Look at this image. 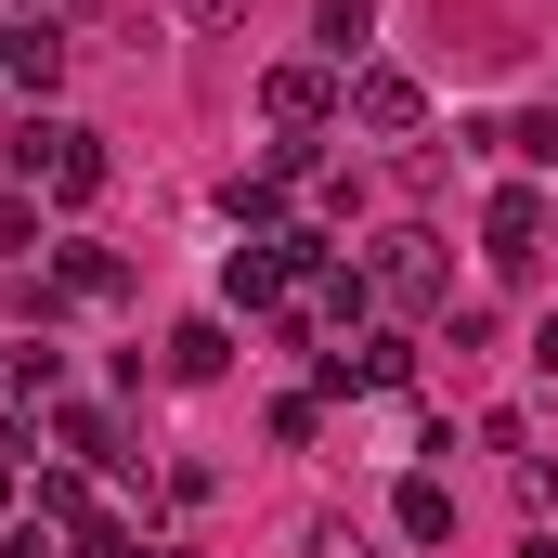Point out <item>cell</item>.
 I'll return each instance as SVG.
<instances>
[{"label": "cell", "mask_w": 558, "mask_h": 558, "mask_svg": "<svg viewBox=\"0 0 558 558\" xmlns=\"http://www.w3.org/2000/svg\"><path fill=\"white\" fill-rule=\"evenodd\" d=\"M182 26H195V39H234V26H247V0H182Z\"/></svg>", "instance_id": "6"}, {"label": "cell", "mask_w": 558, "mask_h": 558, "mask_svg": "<svg viewBox=\"0 0 558 558\" xmlns=\"http://www.w3.org/2000/svg\"><path fill=\"white\" fill-rule=\"evenodd\" d=\"M403 533H416V546L454 533V494H441V481H403Z\"/></svg>", "instance_id": "3"}, {"label": "cell", "mask_w": 558, "mask_h": 558, "mask_svg": "<svg viewBox=\"0 0 558 558\" xmlns=\"http://www.w3.org/2000/svg\"><path fill=\"white\" fill-rule=\"evenodd\" d=\"M390 286H403V299H428V286H441V260H428V234H390Z\"/></svg>", "instance_id": "4"}, {"label": "cell", "mask_w": 558, "mask_h": 558, "mask_svg": "<svg viewBox=\"0 0 558 558\" xmlns=\"http://www.w3.org/2000/svg\"><path fill=\"white\" fill-rule=\"evenodd\" d=\"M364 26H377V0H325V52H364Z\"/></svg>", "instance_id": "5"}, {"label": "cell", "mask_w": 558, "mask_h": 558, "mask_svg": "<svg viewBox=\"0 0 558 558\" xmlns=\"http://www.w3.org/2000/svg\"><path fill=\"white\" fill-rule=\"evenodd\" d=\"M533 364H546V377H558V312H546V325H533Z\"/></svg>", "instance_id": "8"}, {"label": "cell", "mask_w": 558, "mask_h": 558, "mask_svg": "<svg viewBox=\"0 0 558 558\" xmlns=\"http://www.w3.org/2000/svg\"><path fill=\"white\" fill-rule=\"evenodd\" d=\"M26 169H52V195H92V182H105L92 131H26Z\"/></svg>", "instance_id": "1"}, {"label": "cell", "mask_w": 558, "mask_h": 558, "mask_svg": "<svg viewBox=\"0 0 558 558\" xmlns=\"http://www.w3.org/2000/svg\"><path fill=\"white\" fill-rule=\"evenodd\" d=\"M364 131H416V78L377 65V78H364Z\"/></svg>", "instance_id": "2"}, {"label": "cell", "mask_w": 558, "mask_h": 558, "mask_svg": "<svg viewBox=\"0 0 558 558\" xmlns=\"http://www.w3.org/2000/svg\"><path fill=\"white\" fill-rule=\"evenodd\" d=\"M312 558H364V533H338V520H325V533H312Z\"/></svg>", "instance_id": "7"}]
</instances>
